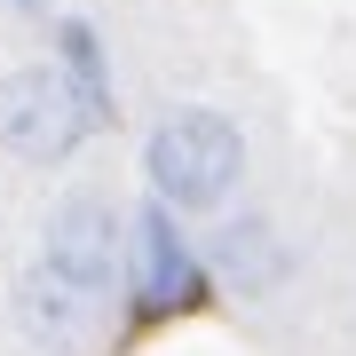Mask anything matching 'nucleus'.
<instances>
[{
	"label": "nucleus",
	"mask_w": 356,
	"mask_h": 356,
	"mask_svg": "<svg viewBox=\"0 0 356 356\" xmlns=\"http://www.w3.org/2000/svg\"><path fill=\"white\" fill-rule=\"evenodd\" d=\"M143 198L175 206L182 222H222L254 198V135L229 103H166L143 127Z\"/></svg>",
	"instance_id": "1"
},
{
	"label": "nucleus",
	"mask_w": 356,
	"mask_h": 356,
	"mask_svg": "<svg viewBox=\"0 0 356 356\" xmlns=\"http://www.w3.org/2000/svg\"><path fill=\"white\" fill-rule=\"evenodd\" d=\"M32 261L48 277H64L72 293L119 309L127 301V206L103 182H64L32 222Z\"/></svg>",
	"instance_id": "2"
},
{
	"label": "nucleus",
	"mask_w": 356,
	"mask_h": 356,
	"mask_svg": "<svg viewBox=\"0 0 356 356\" xmlns=\"http://www.w3.org/2000/svg\"><path fill=\"white\" fill-rule=\"evenodd\" d=\"M206 269H214V285L229 293V301L269 309V301H285V293L301 285V269H309V229L293 222L285 206L245 198V206H229L222 222H206Z\"/></svg>",
	"instance_id": "3"
},
{
	"label": "nucleus",
	"mask_w": 356,
	"mask_h": 356,
	"mask_svg": "<svg viewBox=\"0 0 356 356\" xmlns=\"http://www.w3.org/2000/svg\"><path fill=\"white\" fill-rule=\"evenodd\" d=\"M214 293V269H206V238L175 206L135 198L127 206V309L135 317H191Z\"/></svg>",
	"instance_id": "4"
},
{
	"label": "nucleus",
	"mask_w": 356,
	"mask_h": 356,
	"mask_svg": "<svg viewBox=\"0 0 356 356\" xmlns=\"http://www.w3.org/2000/svg\"><path fill=\"white\" fill-rule=\"evenodd\" d=\"M95 135L103 127L88 119V103L72 95V79L56 64H8L0 72V159L56 175V166H72Z\"/></svg>",
	"instance_id": "5"
},
{
	"label": "nucleus",
	"mask_w": 356,
	"mask_h": 356,
	"mask_svg": "<svg viewBox=\"0 0 356 356\" xmlns=\"http://www.w3.org/2000/svg\"><path fill=\"white\" fill-rule=\"evenodd\" d=\"M8 332L24 341L32 356H95L103 332H111V309L88 301V293H72L64 277H48L40 261H24L8 277Z\"/></svg>",
	"instance_id": "6"
},
{
	"label": "nucleus",
	"mask_w": 356,
	"mask_h": 356,
	"mask_svg": "<svg viewBox=\"0 0 356 356\" xmlns=\"http://www.w3.org/2000/svg\"><path fill=\"white\" fill-rule=\"evenodd\" d=\"M48 64L72 79V95L88 103V119L111 135V127H119V72H111V40H103L88 16H56V24H48Z\"/></svg>",
	"instance_id": "7"
},
{
	"label": "nucleus",
	"mask_w": 356,
	"mask_h": 356,
	"mask_svg": "<svg viewBox=\"0 0 356 356\" xmlns=\"http://www.w3.org/2000/svg\"><path fill=\"white\" fill-rule=\"evenodd\" d=\"M0 8H16V16H40V24H56V8H48V0H0Z\"/></svg>",
	"instance_id": "8"
}]
</instances>
